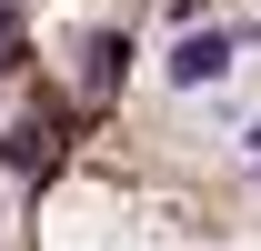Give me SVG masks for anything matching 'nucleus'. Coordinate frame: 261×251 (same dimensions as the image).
Instances as JSON below:
<instances>
[{"mask_svg":"<svg viewBox=\"0 0 261 251\" xmlns=\"http://www.w3.org/2000/svg\"><path fill=\"white\" fill-rule=\"evenodd\" d=\"M221 70H231V40H221V31H201V40H181V51H171V81H181V91L221 81Z\"/></svg>","mask_w":261,"mask_h":251,"instance_id":"1","label":"nucleus"},{"mask_svg":"<svg viewBox=\"0 0 261 251\" xmlns=\"http://www.w3.org/2000/svg\"><path fill=\"white\" fill-rule=\"evenodd\" d=\"M10 40H20V0H0V51H10Z\"/></svg>","mask_w":261,"mask_h":251,"instance_id":"2","label":"nucleus"},{"mask_svg":"<svg viewBox=\"0 0 261 251\" xmlns=\"http://www.w3.org/2000/svg\"><path fill=\"white\" fill-rule=\"evenodd\" d=\"M251 151H261V141H251Z\"/></svg>","mask_w":261,"mask_h":251,"instance_id":"3","label":"nucleus"}]
</instances>
